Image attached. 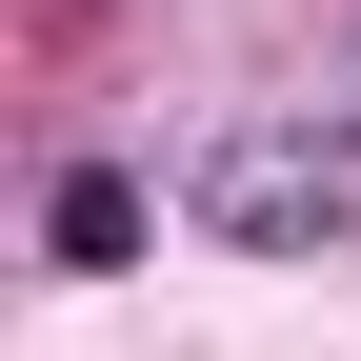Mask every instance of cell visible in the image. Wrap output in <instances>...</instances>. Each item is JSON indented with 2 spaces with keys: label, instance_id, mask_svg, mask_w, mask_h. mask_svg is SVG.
Returning <instances> with one entry per match:
<instances>
[{
  "label": "cell",
  "instance_id": "6da1fadb",
  "mask_svg": "<svg viewBox=\"0 0 361 361\" xmlns=\"http://www.w3.org/2000/svg\"><path fill=\"white\" fill-rule=\"evenodd\" d=\"M180 221L201 241H241V261H341L361 241V121H221L201 161H180Z\"/></svg>",
  "mask_w": 361,
  "mask_h": 361
},
{
  "label": "cell",
  "instance_id": "7a4b0ae2",
  "mask_svg": "<svg viewBox=\"0 0 361 361\" xmlns=\"http://www.w3.org/2000/svg\"><path fill=\"white\" fill-rule=\"evenodd\" d=\"M141 221H161L141 180H121V161H80L61 201H40V261H61V281H121V261H141Z\"/></svg>",
  "mask_w": 361,
  "mask_h": 361
},
{
  "label": "cell",
  "instance_id": "3957f363",
  "mask_svg": "<svg viewBox=\"0 0 361 361\" xmlns=\"http://www.w3.org/2000/svg\"><path fill=\"white\" fill-rule=\"evenodd\" d=\"M341 121H361V40H341Z\"/></svg>",
  "mask_w": 361,
  "mask_h": 361
}]
</instances>
